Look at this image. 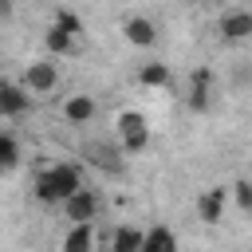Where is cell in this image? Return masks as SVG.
Wrapping results in <instances>:
<instances>
[{
	"instance_id": "cell-19",
	"label": "cell",
	"mask_w": 252,
	"mask_h": 252,
	"mask_svg": "<svg viewBox=\"0 0 252 252\" xmlns=\"http://www.w3.org/2000/svg\"><path fill=\"white\" fill-rule=\"evenodd\" d=\"M55 24H59V28H63V32H71V35H75V39H79V35H83V20H79V16H75V12H67V8H59V12H55Z\"/></svg>"
},
{
	"instance_id": "cell-11",
	"label": "cell",
	"mask_w": 252,
	"mask_h": 252,
	"mask_svg": "<svg viewBox=\"0 0 252 252\" xmlns=\"http://www.w3.org/2000/svg\"><path fill=\"white\" fill-rule=\"evenodd\" d=\"M138 252H177V236L169 224H154L142 232V248Z\"/></svg>"
},
{
	"instance_id": "cell-20",
	"label": "cell",
	"mask_w": 252,
	"mask_h": 252,
	"mask_svg": "<svg viewBox=\"0 0 252 252\" xmlns=\"http://www.w3.org/2000/svg\"><path fill=\"white\" fill-rule=\"evenodd\" d=\"M12 4L16 0H0V16H12Z\"/></svg>"
},
{
	"instance_id": "cell-4",
	"label": "cell",
	"mask_w": 252,
	"mask_h": 252,
	"mask_svg": "<svg viewBox=\"0 0 252 252\" xmlns=\"http://www.w3.org/2000/svg\"><path fill=\"white\" fill-rule=\"evenodd\" d=\"M224 209H228V189H224V185H209V189L197 197V217H201V224H220Z\"/></svg>"
},
{
	"instance_id": "cell-8",
	"label": "cell",
	"mask_w": 252,
	"mask_h": 252,
	"mask_svg": "<svg viewBox=\"0 0 252 252\" xmlns=\"http://www.w3.org/2000/svg\"><path fill=\"white\" fill-rule=\"evenodd\" d=\"M217 32H220V39H228V43H244L248 35H252V12H224L220 16V24H217Z\"/></svg>"
},
{
	"instance_id": "cell-21",
	"label": "cell",
	"mask_w": 252,
	"mask_h": 252,
	"mask_svg": "<svg viewBox=\"0 0 252 252\" xmlns=\"http://www.w3.org/2000/svg\"><path fill=\"white\" fill-rule=\"evenodd\" d=\"M189 4H201V0H189Z\"/></svg>"
},
{
	"instance_id": "cell-3",
	"label": "cell",
	"mask_w": 252,
	"mask_h": 252,
	"mask_svg": "<svg viewBox=\"0 0 252 252\" xmlns=\"http://www.w3.org/2000/svg\"><path fill=\"white\" fill-rule=\"evenodd\" d=\"M59 209H63V217H67L71 224H83V220H98V209H102V201H98V189H87V185H79L71 197H63V201H59Z\"/></svg>"
},
{
	"instance_id": "cell-6",
	"label": "cell",
	"mask_w": 252,
	"mask_h": 252,
	"mask_svg": "<svg viewBox=\"0 0 252 252\" xmlns=\"http://www.w3.org/2000/svg\"><path fill=\"white\" fill-rule=\"evenodd\" d=\"M122 35H126V43L130 47H154L158 43V24L150 20V16H126L122 20Z\"/></svg>"
},
{
	"instance_id": "cell-18",
	"label": "cell",
	"mask_w": 252,
	"mask_h": 252,
	"mask_svg": "<svg viewBox=\"0 0 252 252\" xmlns=\"http://www.w3.org/2000/svg\"><path fill=\"white\" fill-rule=\"evenodd\" d=\"M138 126H150L142 110H122V114L114 118V130H118V134H130V130H138Z\"/></svg>"
},
{
	"instance_id": "cell-10",
	"label": "cell",
	"mask_w": 252,
	"mask_h": 252,
	"mask_svg": "<svg viewBox=\"0 0 252 252\" xmlns=\"http://www.w3.org/2000/svg\"><path fill=\"white\" fill-rule=\"evenodd\" d=\"M43 47H47V55H51V59H67V55H75V51H79L75 35H71V32H63L59 24H51V28L43 32Z\"/></svg>"
},
{
	"instance_id": "cell-5",
	"label": "cell",
	"mask_w": 252,
	"mask_h": 252,
	"mask_svg": "<svg viewBox=\"0 0 252 252\" xmlns=\"http://www.w3.org/2000/svg\"><path fill=\"white\" fill-rule=\"evenodd\" d=\"M28 110H32V94H28L20 83L0 79V118H20V114H28Z\"/></svg>"
},
{
	"instance_id": "cell-2",
	"label": "cell",
	"mask_w": 252,
	"mask_h": 252,
	"mask_svg": "<svg viewBox=\"0 0 252 252\" xmlns=\"http://www.w3.org/2000/svg\"><path fill=\"white\" fill-rule=\"evenodd\" d=\"M20 87H24L28 94H51V91L59 87V63H55L51 55H47V59H32V63L24 67Z\"/></svg>"
},
{
	"instance_id": "cell-1",
	"label": "cell",
	"mask_w": 252,
	"mask_h": 252,
	"mask_svg": "<svg viewBox=\"0 0 252 252\" xmlns=\"http://www.w3.org/2000/svg\"><path fill=\"white\" fill-rule=\"evenodd\" d=\"M79 185H83L79 165H71V161H55V165H47V169H39V173H35L32 193H35V201H39V205H59V201H63V197H71Z\"/></svg>"
},
{
	"instance_id": "cell-15",
	"label": "cell",
	"mask_w": 252,
	"mask_h": 252,
	"mask_svg": "<svg viewBox=\"0 0 252 252\" xmlns=\"http://www.w3.org/2000/svg\"><path fill=\"white\" fill-rule=\"evenodd\" d=\"M16 165H20V142H16V134L0 130V177L12 173Z\"/></svg>"
},
{
	"instance_id": "cell-17",
	"label": "cell",
	"mask_w": 252,
	"mask_h": 252,
	"mask_svg": "<svg viewBox=\"0 0 252 252\" xmlns=\"http://www.w3.org/2000/svg\"><path fill=\"white\" fill-rule=\"evenodd\" d=\"M228 197L236 201L240 213H252V181H248V177H236V181L228 185Z\"/></svg>"
},
{
	"instance_id": "cell-7",
	"label": "cell",
	"mask_w": 252,
	"mask_h": 252,
	"mask_svg": "<svg viewBox=\"0 0 252 252\" xmlns=\"http://www.w3.org/2000/svg\"><path fill=\"white\" fill-rule=\"evenodd\" d=\"M63 118H67L71 126H87V122H94V118H98V102H94V94H67V98H63Z\"/></svg>"
},
{
	"instance_id": "cell-16",
	"label": "cell",
	"mask_w": 252,
	"mask_h": 252,
	"mask_svg": "<svg viewBox=\"0 0 252 252\" xmlns=\"http://www.w3.org/2000/svg\"><path fill=\"white\" fill-rule=\"evenodd\" d=\"M118 146H122V158H138L150 146V126H138L130 134H118Z\"/></svg>"
},
{
	"instance_id": "cell-14",
	"label": "cell",
	"mask_w": 252,
	"mask_h": 252,
	"mask_svg": "<svg viewBox=\"0 0 252 252\" xmlns=\"http://www.w3.org/2000/svg\"><path fill=\"white\" fill-rule=\"evenodd\" d=\"M138 83H142V87H158V91H161V87H169V83H173V75H169V67H165V63H142V67H138Z\"/></svg>"
},
{
	"instance_id": "cell-13",
	"label": "cell",
	"mask_w": 252,
	"mask_h": 252,
	"mask_svg": "<svg viewBox=\"0 0 252 252\" xmlns=\"http://www.w3.org/2000/svg\"><path fill=\"white\" fill-rule=\"evenodd\" d=\"M142 232L146 228H138V224H118L114 236H110V252H138L142 248Z\"/></svg>"
},
{
	"instance_id": "cell-9",
	"label": "cell",
	"mask_w": 252,
	"mask_h": 252,
	"mask_svg": "<svg viewBox=\"0 0 252 252\" xmlns=\"http://www.w3.org/2000/svg\"><path fill=\"white\" fill-rule=\"evenodd\" d=\"M98 248V228L94 220H83V224H71L67 236H63V252H94Z\"/></svg>"
},
{
	"instance_id": "cell-12",
	"label": "cell",
	"mask_w": 252,
	"mask_h": 252,
	"mask_svg": "<svg viewBox=\"0 0 252 252\" xmlns=\"http://www.w3.org/2000/svg\"><path fill=\"white\" fill-rule=\"evenodd\" d=\"M185 102H189V110H197V114H205V110H209V71H205V67H201V71H193V83H189Z\"/></svg>"
}]
</instances>
